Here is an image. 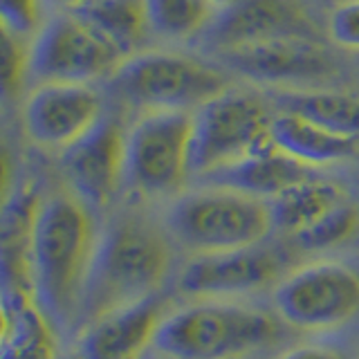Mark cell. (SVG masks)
Listing matches in <instances>:
<instances>
[{"label": "cell", "instance_id": "17", "mask_svg": "<svg viewBox=\"0 0 359 359\" xmlns=\"http://www.w3.org/2000/svg\"><path fill=\"white\" fill-rule=\"evenodd\" d=\"M272 144L278 151L287 153L301 164L310 168L328 166L334 162H344L357 153L359 142L341 137L330 130H325L317 123L303 119L294 112L276 110L272 130H269Z\"/></svg>", "mask_w": 359, "mask_h": 359}, {"label": "cell", "instance_id": "21", "mask_svg": "<svg viewBox=\"0 0 359 359\" xmlns=\"http://www.w3.org/2000/svg\"><path fill=\"white\" fill-rule=\"evenodd\" d=\"M70 11L110 41L126 59L140 48L149 29L142 0H88Z\"/></svg>", "mask_w": 359, "mask_h": 359}, {"label": "cell", "instance_id": "13", "mask_svg": "<svg viewBox=\"0 0 359 359\" xmlns=\"http://www.w3.org/2000/svg\"><path fill=\"white\" fill-rule=\"evenodd\" d=\"M278 256L261 245L196 254L177 276V290L198 299H233L267 287L278 274Z\"/></svg>", "mask_w": 359, "mask_h": 359}, {"label": "cell", "instance_id": "16", "mask_svg": "<svg viewBox=\"0 0 359 359\" xmlns=\"http://www.w3.org/2000/svg\"><path fill=\"white\" fill-rule=\"evenodd\" d=\"M312 171L314 168L301 164L287 153L278 151L274 144H269L265 149L247 155L233 164L216 168V171L198 180L207 187L233 189L261 200H272L287 187L297 184L306 177H312Z\"/></svg>", "mask_w": 359, "mask_h": 359}, {"label": "cell", "instance_id": "25", "mask_svg": "<svg viewBox=\"0 0 359 359\" xmlns=\"http://www.w3.org/2000/svg\"><path fill=\"white\" fill-rule=\"evenodd\" d=\"M29 72V52L22 39L3 29V93L5 97H16L22 79Z\"/></svg>", "mask_w": 359, "mask_h": 359}, {"label": "cell", "instance_id": "1", "mask_svg": "<svg viewBox=\"0 0 359 359\" xmlns=\"http://www.w3.org/2000/svg\"><path fill=\"white\" fill-rule=\"evenodd\" d=\"M97 247L88 207L72 194L41 200L27 245L29 294L56 323L79 308L90 261Z\"/></svg>", "mask_w": 359, "mask_h": 359}, {"label": "cell", "instance_id": "24", "mask_svg": "<svg viewBox=\"0 0 359 359\" xmlns=\"http://www.w3.org/2000/svg\"><path fill=\"white\" fill-rule=\"evenodd\" d=\"M3 29L18 39L36 36L43 27L41 0H0Z\"/></svg>", "mask_w": 359, "mask_h": 359}, {"label": "cell", "instance_id": "29", "mask_svg": "<svg viewBox=\"0 0 359 359\" xmlns=\"http://www.w3.org/2000/svg\"><path fill=\"white\" fill-rule=\"evenodd\" d=\"M213 3H216V5H220V7H222V5H227V3H233V0H213Z\"/></svg>", "mask_w": 359, "mask_h": 359}, {"label": "cell", "instance_id": "20", "mask_svg": "<svg viewBox=\"0 0 359 359\" xmlns=\"http://www.w3.org/2000/svg\"><path fill=\"white\" fill-rule=\"evenodd\" d=\"M274 108L294 112L341 137L359 142V97L334 90H287L274 97Z\"/></svg>", "mask_w": 359, "mask_h": 359}, {"label": "cell", "instance_id": "22", "mask_svg": "<svg viewBox=\"0 0 359 359\" xmlns=\"http://www.w3.org/2000/svg\"><path fill=\"white\" fill-rule=\"evenodd\" d=\"M142 3L149 29L171 41L205 34L220 7L213 0H142Z\"/></svg>", "mask_w": 359, "mask_h": 359}, {"label": "cell", "instance_id": "7", "mask_svg": "<svg viewBox=\"0 0 359 359\" xmlns=\"http://www.w3.org/2000/svg\"><path fill=\"white\" fill-rule=\"evenodd\" d=\"M272 306L294 330H339L359 314V269L337 258L299 265L276 280Z\"/></svg>", "mask_w": 359, "mask_h": 359}, {"label": "cell", "instance_id": "14", "mask_svg": "<svg viewBox=\"0 0 359 359\" xmlns=\"http://www.w3.org/2000/svg\"><path fill=\"white\" fill-rule=\"evenodd\" d=\"M202 36L213 50L220 52L236 45L280 36L317 39V27L292 0H233L218 7Z\"/></svg>", "mask_w": 359, "mask_h": 359}, {"label": "cell", "instance_id": "30", "mask_svg": "<svg viewBox=\"0 0 359 359\" xmlns=\"http://www.w3.org/2000/svg\"><path fill=\"white\" fill-rule=\"evenodd\" d=\"M65 359H79V357H76V355H72V357H65Z\"/></svg>", "mask_w": 359, "mask_h": 359}, {"label": "cell", "instance_id": "8", "mask_svg": "<svg viewBox=\"0 0 359 359\" xmlns=\"http://www.w3.org/2000/svg\"><path fill=\"white\" fill-rule=\"evenodd\" d=\"M191 137H194V112H144L126 130L123 182L149 198L175 194L189 175Z\"/></svg>", "mask_w": 359, "mask_h": 359}, {"label": "cell", "instance_id": "19", "mask_svg": "<svg viewBox=\"0 0 359 359\" xmlns=\"http://www.w3.org/2000/svg\"><path fill=\"white\" fill-rule=\"evenodd\" d=\"M341 202H346V194L339 184L312 175L267 200V207L274 229L294 236Z\"/></svg>", "mask_w": 359, "mask_h": 359}, {"label": "cell", "instance_id": "9", "mask_svg": "<svg viewBox=\"0 0 359 359\" xmlns=\"http://www.w3.org/2000/svg\"><path fill=\"white\" fill-rule=\"evenodd\" d=\"M115 45L93 29L83 18L67 9L56 14L34 36L29 50V72L41 81L90 83L110 79L123 63Z\"/></svg>", "mask_w": 359, "mask_h": 359}, {"label": "cell", "instance_id": "3", "mask_svg": "<svg viewBox=\"0 0 359 359\" xmlns=\"http://www.w3.org/2000/svg\"><path fill=\"white\" fill-rule=\"evenodd\" d=\"M280 337L276 314L231 299H198L166 314L153 351L166 359H250Z\"/></svg>", "mask_w": 359, "mask_h": 359}, {"label": "cell", "instance_id": "18", "mask_svg": "<svg viewBox=\"0 0 359 359\" xmlns=\"http://www.w3.org/2000/svg\"><path fill=\"white\" fill-rule=\"evenodd\" d=\"M0 359H56L50 319L25 290L5 294Z\"/></svg>", "mask_w": 359, "mask_h": 359}, {"label": "cell", "instance_id": "2", "mask_svg": "<svg viewBox=\"0 0 359 359\" xmlns=\"http://www.w3.org/2000/svg\"><path fill=\"white\" fill-rule=\"evenodd\" d=\"M171 267L164 236L142 220H117L97 238L79 299L86 323L155 294Z\"/></svg>", "mask_w": 359, "mask_h": 359}, {"label": "cell", "instance_id": "10", "mask_svg": "<svg viewBox=\"0 0 359 359\" xmlns=\"http://www.w3.org/2000/svg\"><path fill=\"white\" fill-rule=\"evenodd\" d=\"M104 117V101L90 83L45 81L27 97L22 126L27 137L48 151H65Z\"/></svg>", "mask_w": 359, "mask_h": 359}, {"label": "cell", "instance_id": "4", "mask_svg": "<svg viewBox=\"0 0 359 359\" xmlns=\"http://www.w3.org/2000/svg\"><path fill=\"white\" fill-rule=\"evenodd\" d=\"M166 222L175 241L196 254L261 245L274 229L267 200L222 187L180 196Z\"/></svg>", "mask_w": 359, "mask_h": 359}, {"label": "cell", "instance_id": "12", "mask_svg": "<svg viewBox=\"0 0 359 359\" xmlns=\"http://www.w3.org/2000/svg\"><path fill=\"white\" fill-rule=\"evenodd\" d=\"M67 184L90 209L106 207L126 173V130L117 119L101 117L61 157Z\"/></svg>", "mask_w": 359, "mask_h": 359}, {"label": "cell", "instance_id": "11", "mask_svg": "<svg viewBox=\"0 0 359 359\" xmlns=\"http://www.w3.org/2000/svg\"><path fill=\"white\" fill-rule=\"evenodd\" d=\"M218 61L258 83H303L319 81L334 72V61L317 39L280 36L258 43H245L216 52Z\"/></svg>", "mask_w": 359, "mask_h": 359}, {"label": "cell", "instance_id": "23", "mask_svg": "<svg viewBox=\"0 0 359 359\" xmlns=\"http://www.w3.org/2000/svg\"><path fill=\"white\" fill-rule=\"evenodd\" d=\"M357 227H359V211L346 200L339 207H334L325 216H321L317 222H312L310 227L294 233V241L299 243V247L308 252H323L348 241Z\"/></svg>", "mask_w": 359, "mask_h": 359}, {"label": "cell", "instance_id": "5", "mask_svg": "<svg viewBox=\"0 0 359 359\" xmlns=\"http://www.w3.org/2000/svg\"><path fill=\"white\" fill-rule=\"evenodd\" d=\"M227 88V76L218 67L173 52L128 56L108 79L112 97L146 112L196 110Z\"/></svg>", "mask_w": 359, "mask_h": 359}, {"label": "cell", "instance_id": "28", "mask_svg": "<svg viewBox=\"0 0 359 359\" xmlns=\"http://www.w3.org/2000/svg\"><path fill=\"white\" fill-rule=\"evenodd\" d=\"M54 3H59V5H65L67 9H74V7H79V5L88 3V0H54Z\"/></svg>", "mask_w": 359, "mask_h": 359}, {"label": "cell", "instance_id": "26", "mask_svg": "<svg viewBox=\"0 0 359 359\" xmlns=\"http://www.w3.org/2000/svg\"><path fill=\"white\" fill-rule=\"evenodd\" d=\"M328 36L341 48L359 52V0H344L330 11Z\"/></svg>", "mask_w": 359, "mask_h": 359}, {"label": "cell", "instance_id": "15", "mask_svg": "<svg viewBox=\"0 0 359 359\" xmlns=\"http://www.w3.org/2000/svg\"><path fill=\"white\" fill-rule=\"evenodd\" d=\"M168 303L164 297L149 294L104 317L86 323L76 339L79 359H140L146 348H153L157 328L164 321Z\"/></svg>", "mask_w": 359, "mask_h": 359}, {"label": "cell", "instance_id": "27", "mask_svg": "<svg viewBox=\"0 0 359 359\" xmlns=\"http://www.w3.org/2000/svg\"><path fill=\"white\" fill-rule=\"evenodd\" d=\"M278 359H348L341 351L330 346H319V344H303L297 348H290Z\"/></svg>", "mask_w": 359, "mask_h": 359}, {"label": "cell", "instance_id": "6", "mask_svg": "<svg viewBox=\"0 0 359 359\" xmlns=\"http://www.w3.org/2000/svg\"><path fill=\"white\" fill-rule=\"evenodd\" d=\"M274 115L267 99L229 88L196 108L189 175L202 177L269 146Z\"/></svg>", "mask_w": 359, "mask_h": 359}]
</instances>
